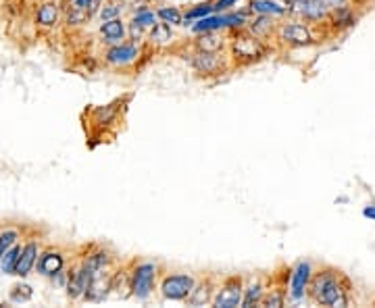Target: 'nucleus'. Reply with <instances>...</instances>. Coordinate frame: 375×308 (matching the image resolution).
Here are the masks:
<instances>
[{"instance_id":"22","label":"nucleus","mask_w":375,"mask_h":308,"mask_svg":"<svg viewBox=\"0 0 375 308\" xmlns=\"http://www.w3.org/2000/svg\"><path fill=\"white\" fill-rule=\"evenodd\" d=\"M111 296L119 300L132 298V285H129V263L121 261L111 275Z\"/></svg>"},{"instance_id":"35","label":"nucleus","mask_w":375,"mask_h":308,"mask_svg":"<svg viewBox=\"0 0 375 308\" xmlns=\"http://www.w3.org/2000/svg\"><path fill=\"white\" fill-rule=\"evenodd\" d=\"M0 227H2V225H0Z\"/></svg>"},{"instance_id":"4","label":"nucleus","mask_w":375,"mask_h":308,"mask_svg":"<svg viewBox=\"0 0 375 308\" xmlns=\"http://www.w3.org/2000/svg\"><path fill=\"white\" fill-rule=\"evenodd\" d=\"M150 54H154L146 44H136L132 40H123L119 44L112 46H103L98 52L100 65L109 71L117 73H134L140 71L142 65L150 59Z\"/></svg>"},{"instance_id":"28","label":"nucleus","mask_w":375,"mask_h":308,"mask_svg":"<svg viewBox=\"0 0 375 308\" xmlns=\"http://www.w3.org/2000/svg\"><path fill=\"white\" fill-rule=\"evenodd\" d=\"M19 252H21V242H17L15 246H11L2 256H0V275H13L17 261H19Z\"/></svg>"},{"instance_id":"15","label":"nucleus","mask_w":375,"mask_h":308,"mask_svg":"<svg viewBox=\"0 0 375 308\" xmlns=\"http://www.w3.org/2000/svg\"><path fill=\"white\" fill-rule=\"evenodd\" d=\"M88 285H90V273L86 269V265L81 263L79 254L75 252V259L69 265V281H67V288H65L67 298L71 302H81Z\"/></svg>"},{"instance_id":"34","label":"nucleus","mask_w":375,"mask_h":308,"mask_svg":"<svg viewBox=\"0 0 375 308\" xmlns=\"http://www.w3.org/2000/svg\"><path fill=\"white\" fill-rule=\"evenodd\" d=\"M359 2H369V0H359Z\"/></svg>"},{"instance_id":"18","label":"nucleus","mask_w":375,"mask_h":308,"mask_svg":"<svg viewBox=\"0 0 375 308\" xmlns=\"http://www.w3.org/2000/svg\"><path fill=\"white\" fill-rule=\"evenodd\" d=\"M229 32H200L188 40V46L204 52H225Z\"/></svg>"},{"instance_id":"8","label":"nucleus","mask_w":375,"mask_h":308,"mask_svg":"<svg viewBox=\"0 0 375 308\" xmlns=\"http://www.w3.org/2000/svg\"><path fill=\"white\" fill-rule=\"evenodd\" d=\"M198 275L190 271H167L163 269L158 279V296L167 302H186L196 285Z\"/></svg>"},{"instance_id":"23","label":"nucleus","mask_w":375,"mask_h":308,"mask_svg":"<svg viewBox=\"0 0 375 308\" xmlns=\"http://www.w3.org/2000/svg\"><path fill=\"white\" fill-rule=\"evenodd\" d=\"M244 8L250 15H267V17H273V19L288 17V8L282 0H246Z\"/></svg>"},{"instance_id":"12","label":"nucleus","mask_w":375,"mask_h":308,"mask_svg":"<svg viewBox=\"0 0 375 308\" xmlns=\"http://www.w3.org/2000/svg\"><path fill=\"white\" fill-rule=\"evenodd\" d=\"M315 267L308 261H299L294 267H290V281H288V302L299 304L302 300H306V290H308V281L313 277Z\"/></svg>"},{"instance_id":"29","label":"nucleus","mask_w":375,"mask_h":308,"mask_svg":"<svg viewBox=\"0 0 375 308\" xmlns=\"http://www.w3.org/2000/svg\"><path fill=\"white\" fill-rule=\"evenodd\" d=\"M8 298H11V302L25 304V302H30V300L34 298V290H32V285H28V283H15V285L11 288V292H8Z\"/></svg>"},{"instance_id":"32","label":"nucleus","mask_w":375,"mask_h":308,"mask_svg":"<svg viewBox=\"0 0 375 308\" xmlns=\"http://www.w3.org/2000/svg\"><path fill=\"white\" fill-rule=\"evenodd\" d=\"M240 0H213V13H225L231 11Z\"/></svg>"},{"instance_id":"9","label":"nucleus","mask_w":375,"mask_h":308,"mask_svg":"<svg viewBox=\"0 0 375 308\" xmlns=\"http://www.w3.org/2000/svg\"><path fill=\"white\" fill-rule=\"evenodd\" d=\"M75 252L77 250H69V248L54 246V244L42 246L36 263V273L40 277H46V279L54 277L57 273L65 271L71 265V261L75 259Z\"/></svg>"},{"instance_id":"30","label":"nucleus","mask_w":375,"mask_h":308,"mask_svg":"<svg viewBox=\"0 0 375 308\" xmlns=\"http://www.w3.org/2000/svg\"><path fill=\"white\" fill-rule=\"evenodd\" d=\"M127 19L134 21V23H138V25H142L144 30H150V28H154V25L158 23V17H156L154 6H152V8H146V11H140V13H136V15H129Z\"/></svg>"},{"instance_id":"11","label":"nucleus","mask_w":375,"mask_h":308,"mask_svg":"<svg viewBox=\"0 0 375 308\" xmlns=\"http://www.w3.org/2000/svg\"><path fill=\"white\" fill-rule=\"evenodd\" d=\"M242 296H244V275H238V273L221 275V277H219V283H217V290H215L213 307H242Z\"/></svg>"},{"instance_id":"1","label":"nucleus","mask_w":375,"mask_h":308,"mask_svg":"<svg viewBox=\"0 0 375 308\" xmlns=\"http://www.w3.org/2000/svg\"><path fill=\"white\" fill-rule=\"evenodd\" d=\"M132 98H134L132 94H125L107 105H90L81 111V121L90 146L94 144V140H98V144H109L119 136L129 111Z\"/></svg>"},{"instance_id":"6","label":"nucleus","mask_w":375,"mask_h":308,"mask_svg":"<svg viewBox=\"0 0 375 308\" xmlns=\"http://www.w3.org/2000/svg\"><path fill=\"white\" fill-rule=\"evenodd\" d=\"M271 52H273V48L267 42L257 38L255 34H250L246 28L233 30L227 36V54H229L236 69L261 63L262 59H267Z\"/></svg>"},{"instance_id":"20","label":"nucleus","mask_w":375,"mask_h":308,"mask_svg":"<svg viewBox=\"0 0 375 308\" xmlns=\"http://www.w3.org/2000/svg\"><path fill=\"white\" fill-rule=\"evenodd\" d=\"M111 275L112 269L107 273H100L96 277L90 279V285L81 298V302H90V304H100L107 298H111Z\"/></svg>"},{"instance_id":"33","label":"nucleus","mask_w":375,"mask_h":308,"mask_svg":"<svg viewBox=\"0 0 375 308\" xmlns=\"http://www.w3.org/2000/svg\"><path fill=\"white\" fill-rule=\"evenodd\" d=\"M363 217H367V219L375 221V204H367V206L363 208Z\"/></svg>"},{"instance_id":"26","label":"nucleus","mask_w":375,"mask_h":308,"mask_svg":"<svg viewBox=\"0 0 375 308\" xmlns=\"http://www.w3.org/2000/svg\"><path fill=\"white\" fill-rule=\"evenodd\" d=\"M21 237H23V227L21 225H4V227H0V256L11 246L21 242Z\"/></svg>"},{"instance_id":"25","label":"nucleus","mask_w":375,"mask_h":308,"mask_svg":"<svg viewBox=\"0 0 375 308\" xmlns=\"http://www.w3.org/2000/svg\"><path fill=\"white\" fill-rule=\"evenodd\" d=\"M127 13V0H103L96 19L100 21H111V19H119Z\"/></svg>"},{"instance_id":"7","label":"nucleus","mask_w":375,"mask_h":308,"mask_svg":"<svg viewBox=\"0 0 375 308\" xmlns=\"http://www.w3.org/2000/svg\"><path fill=\"white\" fill-rule=\"evenodd\" d=\"M127 263H129L132 298L138 302H149L158 288V279L165 267L156 261H144V259H129Z\"/></svg>"},{"instance_id":"13","label":"nucleus","mask_w":375,"mask_h":308,"mask_svg":"<svg viewBox=\"0 0 375 308\" xmlns=\"http://www.w3.org/2000/svg\"><path fill=\"white\" fill-rule=\"evenodd\" d=\"M219 277H221V275H217V273H204V275H198L196 285H194L192 294L188 296V300L184 304H188V307H209V304H213V298H215V290H217Z\"/></svg>"},{"instance_id":"21","label":"nucleus","mask_w":375,"mask_h":308,"mask_svg":"<svg viewBox=\"0 0 375 308\" xmlns=\"http://www.w3.org/2000/svg\"><path fill=\"white\" fill-rule=\"evenodd\" d=\"M277 21L279 19H273V17H267V15H253L246 23V30L250 34H255L257 38L267 42L273 50H275V28H277Z\"/></svg>"},{"instance_id":"31","label":"nucleus","mask_w":375,"mask_h":308,"mask_svg":"<svg viewBox=\"0 0 375 308\" xmlns=\"http://www.w3.org/2000/svg\"><path fill=\"white\" fill-rule=\"evenodd\" d=\"M152 6H154L152 0H127V15H136V13L152 8Z\"/></svg>"},{"instance_id":"27","label":"nucleus","mask_w":375,"mask_h":308,"mask_svg":"<svg viewBox=\"0 0 375 308\" xmlns=\"http://www.w3.org/2000/svg\"><path fill=\"white\" fill-rule=\"evenodd\" d=\"M209 15H213V0H204V2H198V4H192V6L184 8V19H186L188 28H190L194 21L204 19V17H209Z\"/></svg>"},{"instance_id":"14","label":"nucleus","mask_w":375,"mask_h":308,"mask_svg":"<svg viewBox=\"0 0 375 308\" xmlns=\"http://www.w3.org/2000/svg\"><path fill=\"white\" fill-rule=\"evenodd\" d=\"M42 246L44 244H42V239L38 235H25L23 244H21V252H19V261H17V267H15L13 275L25 279L32 271H36L38 256H40Z\"/></svg>"},{"instance_id":"17","label":"nucleus","mask_w":375,"mask_h":308,"mask_svg":"<svg viewBox=\"0 0 375 308\" xmlns=\"http://www.w3.org/2000/svg\"><path fill=\"white\" fill-rule=\"evenodd\" d=\"M269 285V273H255V275H244V296H242V307H261L262 296Z\"/></svg>"},{"instance_id":"10","label":"nucleus","mask_w":375,"mask_h":308,"mask_svg":"<svg viewBox=\"0 0 375 308\" xmlns=\"http://www.w3.org/2000/svg\"><path fill=\"white\" fill-rule=\"evenodd\" d=\"M32 23L38 32L52 34L63 28L61 0H38L32 6Z\"/></svg>"},{"instance_id":"5","label":"nucleus","mask_w":375,"mask_h":308,"mask_svg":"<svg viewBox=\"0 0 375 308\" xmlns=\"http://www.w3.org/2000/svg\"><path fill=\"white\" fill-rule=\"evenodd\" d=\"M325 36H328L325 28L311 25L296 17H284L277 21L273 44L275 50H299V48H311L321 44Z\"/></svg>"},{"instance_id":"16","label":"nucleus","mask_w":375,"mask_h":308,"mask_svg":"<svg viewBox=\"0 0 375 308\" xmlns=\"http://www.w3.org/2000/svg\"><path fill=\"white\" fill-rule=\"evenodd\" d=\"M178 40L180 38H178L173 25L158 21L154 28H150L149 30V36L144 40V44L149 46L152 52H163V50H173V48L180 44Z\"/></svg>"},{"instance_id":"3","label":"nucleus","mask_w":375,"mask_h":308,"mask_svg":"<svg viewBox=\"0 0 375 308\" xmlns=\"http://www.w3.org/2000/svg\"><path fill=\"white\" fill-rule=\"evenodd\" d=\"M171 52L175 57H180L182 61H186L190 71L204 81H217L224 76H229L236 71L227 50L225 52H204V50H194L192 46H188V42H180Z\"/></svg>"},{"instance_id":"2","label":"nucleus","mask_w":375,"mask_h":308,"mask_svg":"<svg viewBox=\"0 0 375 308\" xmlns=\"http://www.w3.org/2000/svg\"><path fill=\"white\" fill-rule=\"evenodd\" d=\"M352 298H354V285L344 271L336 269L332 265H321L313 271L306 290L308 302L317 307L344 308L352 304Z\"/></svg>"},{"instance_id":"24","label":"nucleus","mask_w":375,"mask_h":308,"mask_svg":"<svg viewBox=\"0 0 375 308\" xmlns=\"http://www.w3.org/2000/svg\"><path fill=\"white\" fill-rule=\"evenodd\" d=\"M154 11H156L158 21H163V23H169V25H173V28H182V25H186V19H184V8H182V6H178V4H167V2H161V4H156V6H154Z\"/></svg>"},{"instance_id":"19","label":"nucleus","mask_w":375,"mask_h":308,"mask_svg":"<svg viewBox=\"0 0 375 308\" xmlns=\"http://www.w3.org/2000/svg\"><path fill=\"white\" fill-rule=\"evenodd\" d=\"M96 36L100 40V46H112V44L127 40V19L119 17V19H111V21H100Z\"/></svg>"}]
</instances>
